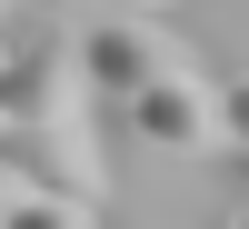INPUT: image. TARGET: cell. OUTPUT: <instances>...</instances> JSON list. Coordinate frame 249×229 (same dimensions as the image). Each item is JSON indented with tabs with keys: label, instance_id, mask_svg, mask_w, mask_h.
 <instances>
[{
	"label": "cell",
	"instance_id": "6da1fadb",
	"mask_svg": "<svg viewBox=\"0 0 249 229\" xmlns=\"http://www.w3.org/2000/svg\"><path fill=\"white\" fill-rule=\"evenodd\" d=\"M70 60H80V90H100L110 110H130L150 80H179L190 70V40H170L160 20H90V30H70Z\"/></svg>",
	"mask_w": 249,
	"mask_h": 229
},
{
	"label": "cell",
	"instance_id": "7a4b0ae2",
	"mask_svg": "<svg viewBox=\"0 0 249 229\" xmlns=\"http://www.w3.org/2000/svg\"><path fill=\"white\" fill-rule=\"evenodd\" d=\"M0 170H10V190H50L80 210H100V190H110V159L80 120H0Z\"/></svg>",
	"mask_w": 249,
	"mask_h": 229
},
{
	"label": "cell",
	"instance_id": "3957f363",
	"mask_svg": "<svg viewBox=\"0 0 249 229\" xmlns=\"http://www.w3.org/2000/svg\"><path fill=\"white\" fill-rule=\"evenodd\" d=\"M80 60L70 30H20L10 60H0V120H80Z\"/></svg>",
	"mask_w": 249,
	"mask_h": 229
},
{
	"label": "cell",
	"instance_id": "277c9868",
	"mask_svg": "<svg viewBox=\"0 0 249 229\" xmlns=\"http://www.w3.org/2000/svg\"><path fill=\"white\" fill-rule=\"evenodd\" d=\"M130 120L140 140H160V150H219V90L199 70H179V80H150V90L130 100Z\"/></svg>",
	"mask_w": 249,
	"mask_h": 229
},
{
	"label": "cell",
	"instance_id": "5b68a950",
	"mask_svg": "<svg viewBox=\"0 0 249 229\" xmlns=\"http://www.w3.org/2000/svg\"><path fill=\"white\" fill-rule=\"evenodd\" d=\"M0 229H100V210H80V199H50V190H10Z\"/></svg>",
	"mask_w": 249,
	"mask_h": 229
},
{
	"label": "cell",
	"instance_id": "8992f818",
	"mask_svg": "<svg viewBox=\"0 0 249 229\" xmlns=\"http://www.w3.org/2000/svg\"><path fill=\"white\" fill-rule=\"evenodd\" d=\"M239 130H249V90L230 80V90H219V150H239Z\"/></svg>",
	"mask_w": 249,
	"mask_h": 229
},
{
	"label": "cell",
	"instance_id": "52a82bcc",
	"mask_svg": "<svg viewBox=\"0 0 249 229\" xmlns=\"http://www.w3.org/2000/svg\"><path fill=\"white\" fill-rule=\"evenodd\" d=\"M110 10H120V20H160L170 0H110Z\"/></svg>",
	"mask_w": 249,
	"mask_h": 229
},
{
	"label": "cell",
	"instance_id": "ba28073f",
	"mask_svg": "<svg viewBox=\"0 0 249 229\" xmlns=\"http://www.w3.org/2000/svg\"><path fill=\"white\" fill-rule=\"evenodd\" d=\"M10 40H20V30H10V20H0V60H10Z\"/></svg>",
	"mask_w": 249,
	"mask_h": 229
},
{
	"label": "cell",
	"instance_id": "9c48e42d",
	"mask_svg": "<svg viewBox=\"0 0 249 229\" xmlns=\"http://www.w3.org/2000/svg\"><path fill=\"white\" fill-rule=\"evenodd\" d=\"M0 210H10V170H0Z\"/></svg>",
	"mask_w": 249,
	"mask_h": 229
}]
</instances>
